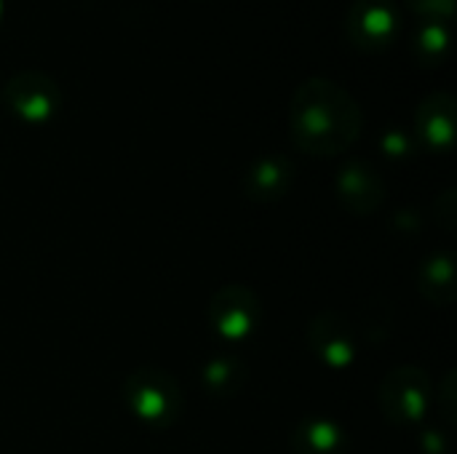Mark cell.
Instances as JSON below:
<instances>
[{
  "label": "cell",
  "mask_w": 457,
  "mask_h": 454,
  "mask_svg": "<svg viewBox=\"0 0 457 454\" xmlns=\"http://www.w3.org/2000/svg\"><path fill=\"white\" fill-rule=\"evenodd\" d=\"M364 115L356 99L329 78H308L289 104L292 139L303 153L337 155L361 134Z\"/></svg>",
  "instance_id": "1"
},
{
  "label": "cell",
  "mask_w": 457,
  "mask_h": 454,
  "mask_svg": "<svg viewBox=\"0 0 457 454\" xmlns=\"http://www.w3.org/2000/svg\"><path fill=\"white\" fill-rule=\"evenodd\" d=\"M412 51H415V59L423 64V67H436L447 59V51H450V32H447V24H439V21H423L418 35L412 37Z\"/></svg>",
  "instance_id": "11"
},
{
  "label": "cell",
  "mask_w": 457,
  "mask_h": 454,
  "mask_svg": "<svg viewBox=\"0 0 457 454\" xmlns=\"http://www.w3.org/2000/svg\"><path fill=\"white\" fill-rule=\"evenodd\" d=\"M311 343L321 353V359L329 361L332 367H343L353 359V337L335 316H327L313 324Z\"/></svg>",
  "instance_id": "9"
},
{
  "label": "cell",
  "mask_w": 457,
  "mask_h": 454,
  "mask_svg": "<svg viewBox=\"0 0 457 454\" xmlns=\"http://www.w3.org/2000/svg\"><path fill=\"white\" fill-rule=\"evenodd\" d=\"M402 27L399 5L394 0H353L345 16L348 40L361 51L388 48Z\"/></svg>",
  "instance_id": "2"
},
{
  "label": "cell",
  "mask_w": 457,
  "mask_h": 454,
  "mask_svg": "<svg viewBox=\"0 0 457 454\" xmlns=\"http://www.w3.org/2000/svg\"><path fill=\"white\" fill-rule=\"evenodd\" d=\"M0 11H3V0H0Z\"/></svg>",
  "instance_id": "14"
},
{
  "label": "cell",
  "mask_w": 457,
  "mask_h": 454,
  "mask_svg": "<svg viewBox=\"0 0 457 454\" xmlns=\"http://www.w3.org/2000/svg\"><path fill=\"white\" fill-rule=\"evenodd\" d=\"M305 444H297V450L305 454H335L343 444V436L329 423H311L300 431Z\"/></svg>",
  "instance_id": "12"
},
{
  "label": "cell",
  "mask_w": 457,
  "mask_h": 454,
  "mask_svg": "<svg viewBox=\"0 0 457 454\" xmlns=\"http://www.w3.org/2000/svg\"><path fill=\"white\" fill-rule=\"evenodd\" d=\"M292 179V163L287 158H260L246 174V190L252 198H278Z\"/></svg>",
  "instance_id": "10"
},
{
  "label": "cell",
  "mask_w": 457,
  "mask_h": 454,
  "mask_svg": "<svg viewBox=\"0 0 457 454\" xmlns=\"http://www.w3.org/2000/svg\"><path fill=\"white\" fill-rule=\"evenodd\" d=\"M426 388H428V383L420 372L402 369L388 377V383L383 388V404L394 420L412 423L426 412V396H428Z\"/></svg>",
  "instance_id": "7"
},
{
  "label": "cell",
  "mask_w": 457,
  "mask_h": 454,
  "mask_svg": "<svg viewBox=\"0 0 457 454\" xmlns=\"http://www.w3.org/2000/svg\"><path fill=\"white\" fill-rule=\"evenodd\" d=\"M5 99L13 107V112L29 123H43L48 120L59 104H62V91L54 83V78H48L46 72L37 70H24L16 72L8 86H5Z\"/></svg>",
  "instance_id": "4"
},
{
  "label": "cell",
  "mask_w": 457,
  "mask_h": 454,
  "mask_svg": "<svg viewBox=\"0 0 457 454\" xmlns=\"http://www.w3.org/2000/svg\"><path fill=\"white\" fill-rule=\"evenodd\" d=\"M407 5L423 19V21H450L455 13V0H407Z\"/></svg>",
  "instance_id": "13"
},
{
  "label": "cell",
  "mask_w": 457,
  "mask_h": 454,
  "mask_svg": "<svg viewBox=\"0 0 457 454\" xmlns=\"http://www.w3.org/2000/svg\"><path fill=\"white\" fill-rule=\"evenodd\" d=\"M415 126L431 150H447L455 139V96L450 91L428 94L418 104Z\"/></svg>",
  "instance_id": "6"
},
{
  "label": "cell",
  "mask_w": 457,
  "mask_h": 454,
  "mask_svg": "<svg viewBox=\"0 0 457 454\" xmlns=\"http://www.w3.org/2000/svg\"><path fill=\"white\" fill-rule=\"evenodd\" d=\"M126 399L145 423H153L158 428L169 425L179 415V404H182L174 380L155 369L137 372L126 385Z\"/></svg>",
  "instance_id": "3"
},
{
  "label": "cell",
  "mask_w": 457,
  "mask_h": 454,
  "mask_svg": "<svg viewBox=\"0 0 457 454\" xmlns=\"http://www.w3.org/2000/svg\"><path fill=\"white\" fill-rule=\"evenodd\" d=\"M257 318H260V305L252 297V292L241 286H230L220 292L212 302V324L228 340L246 337L257 326Z\"/></svg>",
  "instance_id": "5"
},
{
  "label": "cell",
  "mask_w": 457,
  "mask_h": 454,
  "mask_svg": "<svg viewBox=\"0 0 457 454\" xmlns=\"http://www.w3.org/2000/svg\"><path fill=\"white\" fill-rule=\"evenodd\" d=\"M340 195L348 203V209L364 214L383 201V182L370 163L353 161L340 174Z\"/></svg>",
  "instance_id": "8"
}]
</instances>
